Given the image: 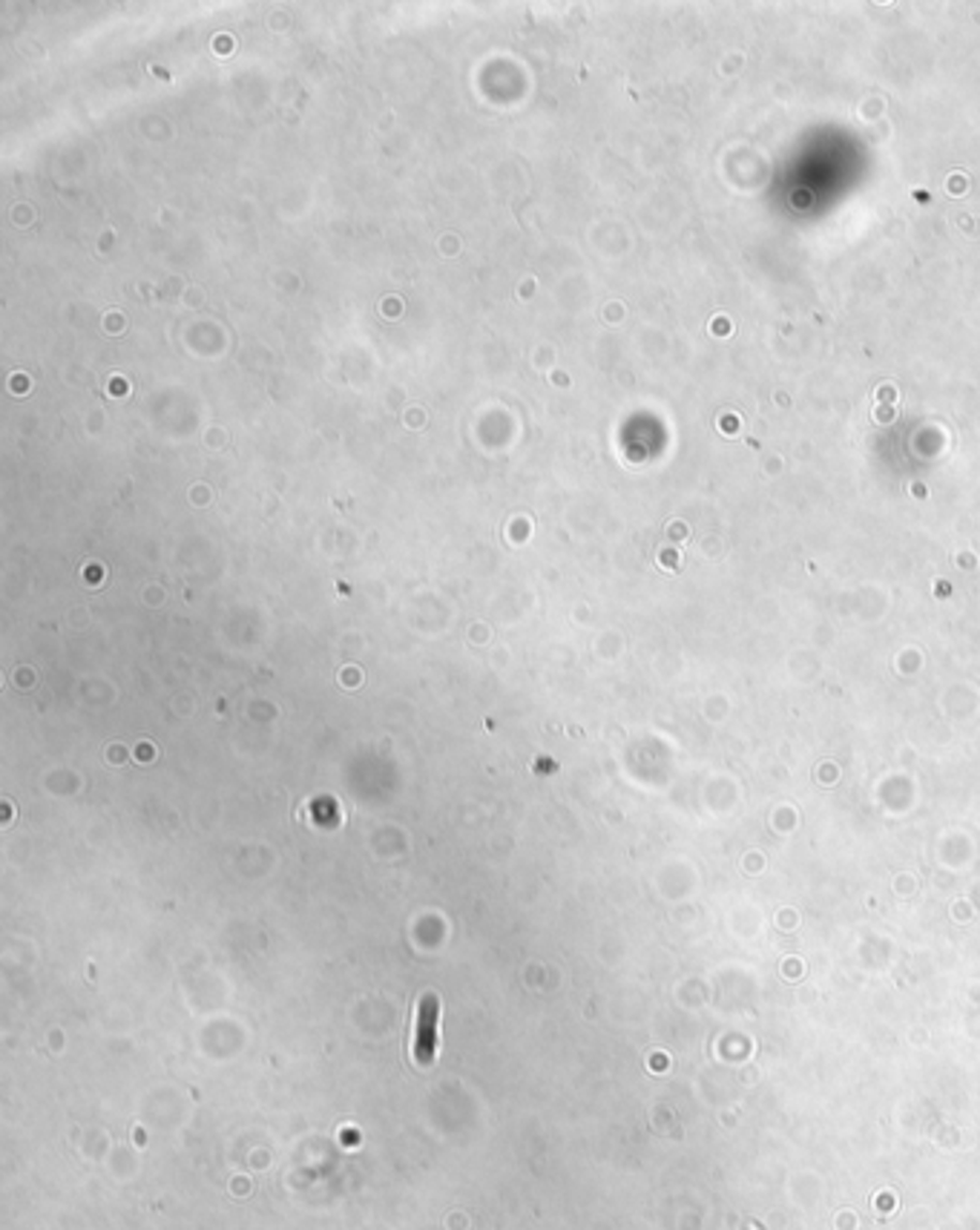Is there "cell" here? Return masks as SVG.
Here are the masks:
<instances>
[{"label":"cell","instance_id":"6da1fadb","mask_svg":"<svg viewBox=\"0 0 980 1230\" xmlns=\"http://www.w3.org/2000/svg\"><path fill=\"white\" fill-rule=\"evenodd\" d=\"M437 1021H441V1001L434 995H426L417 1012V1026H414V1058L417 1064L429 1067L437 1058Z\"/></svg>","mask_w":980,"mask_h":1230}]
</instances>
